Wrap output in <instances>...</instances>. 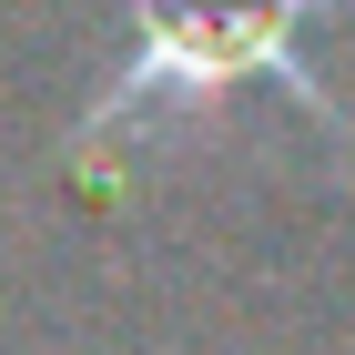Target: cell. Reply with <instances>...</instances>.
Listing matches in <instances>:
<instances>
[{"mask_svg": "<svg viewBox=\"0 0 355 355\" xmlns=\"http://www.w3.org/2000/svg\"><path fill=\"white\" fill-rule=\"evenodd\" d=\"M355 10V0H132V61L92 92L82 142H112L142 112H203L234 82H284L335 142L355 132L315 71H304V31Z\"/></svg>", "mask_w": 355, "mask_h": 355, "instance_id": "obj_1", "label": "cell"}]
</instances>
